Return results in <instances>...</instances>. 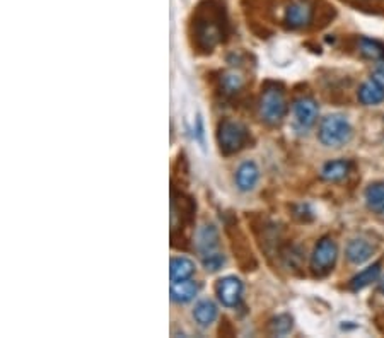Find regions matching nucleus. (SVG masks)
I'll return each instance as SVG.
<instances>
[{
  "label": "nucleus",
  "instance_id": "obj_12",
  "mask_svg": "<svg viewBox=\"0 0 384 338\" xmlns=\"http://www.w3.org/2000/svg\"><path fill=\"white\" fill-rule=\"evenodd\" d=\"M198 294V284L193 280H181V282H171V299L178 304L190 302Z\"/></svg>",
  "mask_w": 384,
  "mask_h": 338
},
{
  "label": "nucleus",
  "instance_id": "obj_20",
  "mask_svg": "<svg viewBox=\"0 0 384 338\" xmlns=\"http://www.w3.org/2000/svg\"><path fill=\"white\" fill-rule=\"evenodd\" d=\"M294 319L290 315H279L277 318L272 319L270 323V332L277 337H284L292 330Z\"/></svg>",
  "mask_w": 384,
  "mask_h": 338
},
{
  "label": "nucleus",
  "instance_id": "obj_22",
  "mask_svg": "<svg viewBox=\"0 0 384 338\" xmlns=\"http://www.w3.org/2000/svg\"><path fill=\"white\" fill-rule=\"evenodd\" d=\"M202 263H204V266L209 272H217V270L222 268L224 263H226V256L219 253V251H211V253L202 255Z\"/></svg>",
  "mask_w": 384,
  "mask_h": 338
},
{
  "label": "nucleus",
  "instance_id": "obj_6",
  "mask_svg": "<svg viewBox=\"0 0 384 338\" xmlns=\"http://www.w3.org/2000/svg\"><path fill=\"white\" fill-rule=\"evenodd\" d=\"M215 293L219 301L222 302V306H226V308H236L241 302V297H243V282L237 277H224V279H220L217 282Z\"/></svg>",
  "mask_w": 384,
  "mask_h": 338
},
{
  "label": "nucleus",
  "instance_id": "obj_8",
  "mask_svg": "<svg viewBox=\"0 0 384 338\" xmlns=\"http://www.w3.org/2000/svg\"><path fill=\"white\" fill-rule=\"evenodd\" d=\"M374 246H372L369 241L365 240H352L350 243L347 244V260L352 263V265H362V263L369 262L374 255Z\"/></svg>",
  "mask_w": 384,
  "mask_h": 338
},
{
  "label": "nucleus",
  "instance_id": "obj_18",
  "mask_svg": "<svg viewBox=\"0 0 384 338\" xmlns=\"http://www.w3.org/2000/svg\"><path fill=\"white\" fill-rule=\"evenodd\" d=\"M365 204L376 213H384V181L371 183L365 190Z\"/></svg>",
  "mask_w": 384,
  "mask_h": 338
},
{
  "label": "nucleus",
  "instance_id": "obj_23",
  "mask_svg": "<svg viewBox=\"0 0 384 338\" xmlns=\"http://www.w3.org/2000/svg\"><path fill=\"white\" fill-rule=\"evenodd\" d=\"M372 79H376L378 83H381L384 85V63L374 70V74H372Z\"/></svg>",
  "mask_w": 384,
  "mask_h": 338
},
{
  "label": "nucleus",
  "instance_id": "obj_11",
  "mask_svg": "<svg viewBox=\"0 0 384 338\" xmlns=\"http://www.w3.org/2000/svg\"><path fill=\"white\" fill-rule=\"evenodd\" d=\"M379 275H381V262H376L372 263L371 266L362 270V272H359L357 275L350 280L348 287H350V291L357 293V291L365 289V287L371 286L372 282H376V280L379 279Z\"/></svg>",
  "mask_w": 384,
  "mask_h": 338
},
{
  "label": "nucleus",
  "instance_id": "obj_7",
  "mask_svg": "<svg viewBox=\"0 0 384 338\" xmlns=\"http://www.w3.org/2000/svg\"><path fill=\"white\" fill-rule=\"evenodd\" d=\"M318 105L312 98H299L294 103V118L301 130H308L318 120Z\"/></svg>",
  "mask_w": 384,
  "mask_h": 338
},
{
  "label": "nucleus",
  "instance_id": "obj_14",
  "mask_svg": "<svg viewBox=\"0 0 384 338\" xmlns=\"http://www.w3.org/2000/svg\"><path fill=\"white\" fill-rule=\"evenodd\" d=\"M195 273V263L190 258L184 256H176L171 260L169 265V277L171 282H181V280H188Z\"/></svg>",
  "mask_w": 384,
  "mask_h": 338
},
{
  "label": "nucleus",
  "instance_id": "obj_4",
  "mask_svg": "<svg viewBox=\"0 0 384 338\" xmlns=\"http://www.w3.org/2000/svg\"><path fill=\"white\" fill-rule=\"evenodd\" d=\"M339 256V248L332 237H323L318 244H316L314 251L311 256V268L316 275H326L333 270Z\"/></svg>",
  "mask_w": 384,
  "mask_h": 338
},
{
  "label": "nucleus",
  "instance_id": "obj_1",
  "mask_svg": "<svg viewBox=\"0 0 384 338\" xmlns=\"http://www.w3.org/2000/svg\"><path fill=\"white\" fill-rule=\"evenodd\" d=\"M318 138L326 147H341L352 138V125L341 115H330L321 120Z\"/></svg>",
  "mask_w": 384,
  "mask_h": 338
},
{
  "label": "nucleus",
  "instance_id": "obj_2",
  "mask_svg": "<svg viewBox=\"0 0 384 338\" xmlns=\"http://www.w3.org/2000/svg\"><path fill=\"white\" fill-rule=\"evenodd\" d=\"M287 113L284 92L277 85H268L259 99V116L268 125H279Z\"/></svg>",
  "mask_w": 384,
  "mask_h": 338
},
{
  "label": "nucleus",
  "instance_id": "obj_15",
  "mask_svg": "<svg viewBox=\"0 0 384 338\" xmlns=\"http://www.w3.org/2000/svg\"><path fill=\"white\" fill-rule=\"evenodd\" d=\"M350 162L345 161V159H337V161L326 162L321 168V178L330 183H337V181L345 180L350 173Z\"/></svg>",
  "mask_w": 384,
  "mask_h": 338
},
{
  "label": "nucleus",
  "instance_id": "obj_17",
  "mask_svg": "<svg viewBox=\"0 0 384 338\" xmlns=\"http://www.w3.org/2000/svg\"><path fill=\"white\" fill-rule=\"evenodd\" d=\"M220 36H222L220 26L213 21H204L198 26V41L204 48H213L220 41Z\"/></svg>",
  "mask_w": 384,
  "mask_h": 338
},
{
  "label": "nucleus",
  "instance_id": "obj_9",
  "mask_svg": "<svg viewBox=\"0 0 384 338\" xmlns=\"http://www.w3.org/2000/svg\"><path fill=\"white\" fill-rule=\"evenodd\" d=\"M259 180V169L253 161H244L236 171V187L241 191H251Z\"/></svg>",
  "mask_w": 384,
  "mask_h": 338
},
{
  "label": "nucleus",
  "instance_id": "obj_10",
  "mask_svg": "<svg viewBox=\"0 0 384 338\" xmlns=\"http://www.w3.org/2000/svg\"><path fill=\"white\" fill-rule=\"evenodd\" d=\"M359 101L365 106H376L384 101V85L376 79L367 81L359 89Z\"/></svg>",
  "mask_w": 384,
  "mask_h": 338
},
{
  "label": "nucleus",
  "instance_id": "obj_3",
  "mask_svg": "<svg viewBox=\"0 0 384 338\" xmlns=\"http://www.w3.org/2000/svg\"><path fill=\"white\" fill-rule=\"evenodd\" d=\"M217 140H219L220 152L222 154H236L248 142V130L241 123L233 122V120H224L219 125Z\"/></svg>",
  "mask_w": 384,
  "mask_h": 338
},
{
  "label": "nucleus",
  "instance_id": "obj_21",
  "mask_svg": "<svg viewBox=\"0 0 384 338\" xmlns=\"http://www.w3.org/2000/svg\"><path fill=\"white\" fill-rule=\"evenodd\" d=\"M220 85H222V89L227 94H234V92H237L243 87V77L237 72H227L220 79Z\"/></svg>",
  "mask_w": 384,
  "mask_h": 338
},
{
  "label": "nucleus",
  "instance_id": "obj_13",
  "mask_svg": "<svg viewBox=\"0 0 384 338\" xmlns=\"http://www.w3.org/2000/svg\"><path fill=\"white\" fill-rule=\"evenodd\" d=\"M219 316V309H217L215 302L211 299H204V301H198L197 306L193 309V319L200 326H211L213 321Z\"/></svg>",
  "mask_w": 384,
  "mask_h": 338
},
{
  "label": "nucleus",
  "instance_id": "obj_24",
  "mask_svg": "<svg viewBox=\"0 0 384 338\" xmlns=\"http://www.w3.org/2000/svg\"><path fill=\"white\" fill-rule=\"evenodd\" d=\"M379 293H381V294H384V277H383V280H381V282H379Z\"/></svg>",
  "mask_w": 384,
  "mask_h": 338
},
{
  "label": "nucleus",
  "instance_id": "obj_16",
  "mask_svg": "<svg viewBox=\"0 0 384 338\" xmlns=\"http://www.w3.org/2000/svg\"><path fill=\"white\" fill-rule=\"evenodd\" d=\"M195 241H197V250L200 251V255L211 253L219 246V234H217V229L213 226H204L197 233Z\"/></svg>",
  "mask_w": 384,
  "mask_h": 338
},
{
  "label": "nucleus",
  "instance_id": "obj_19",
  "mask_svg": "<svg viewBox=\"0 0 384 338\" xmlns=\"http://www.w3.org/2000/svg\"><path fill=\"white\" fill-rule=\"evenodd\" d=\"M359 48H361L362 55L367 56V59L384 63V43L371 40V38H361Z\"/></svg>",
  "mask_w": 384,
  "mask_h": 338
},
{
  "label": "nucleus",
  "instance_id": "obj_5",
  "mask_svg": "<svg viewBox=\"0 0 384 338\" xmlns=\"http://www.w3.org/2000/svg\"><path fill=\"white\" fill-rule=\"evenodd\" d=\"M314 16V9L312 3L309 0H294L289 3V7L286 9V26L290 30H302V28L309 26Z\"/></svg>",
  "mask_w": 384,
  "mask_h": 338
}]
</instances>
